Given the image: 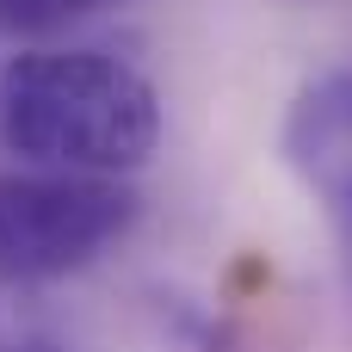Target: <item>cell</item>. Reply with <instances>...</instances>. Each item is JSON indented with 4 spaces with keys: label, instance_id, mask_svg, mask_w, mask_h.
<instances>
[{
    "label": "cell",
    "instance_id": "4",
    "mask_svg": "<svg viewBox=\"0 0 352 352\" xmlns=\"http://www.w3.org/2000/svg\"><path fill=\"white\" fill-rule=\"evenodd\" d=\"M6 352H74V346H62L50 334H31V340H19V346H6Z\"/></svg>",
    "mask_w": 352,
    "mask_h": 352
},
{
    "label": "cell",
    "instance_id": "2",
    "mask_svg": "<svg viewBox=\"0 0 352 352\" xmlns=\"http://www.w3.org/2000/svg\"><path fill=\"white\" fill-rule=\"evenodd\" d=\"M136 223V192L118 173H0V278L43 285L93 266Z\"/></svg>",
    "mask_w": 352,
    "mask_h": 352
},
{
    "label": "cell",
    "instance_id": "3",
    "mask_svg": "<svg viewBox=\"0 0 352 352\" xmlns=\"http://www.w3.org/2000/svg\"><path fill=\"white\" fill-rule=\"evenodd\" d=\"M285 161L328 210L352 266V68L316 74L285 111Z\"/></svg>",
    "mask_w": 352,
    "mask_h": 352
},
{
    "label": "cell",
    "instance_id": "1",
    "mask_svg": "<svg viewBox=\"0 0 352 352\" xmlns=\"http://www.w3.org/2000/svg\"><path fill=\"white\" fill-rule=\"evenodd\" d=\"M161 142L142 68L105 50H25L0 68V148L31 167L136 173Z\"/></svg>",
    "mask_w": 352,
    "mask_h": 352
}]
</instances>
